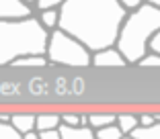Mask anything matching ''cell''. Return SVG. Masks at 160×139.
Returning <instances> with one entry per match:
<instances>
[{"label":"cell","mask_w":160,"mask_h":139,"mask_svg":"<svg viewBox=\"0 0 160 139\" xmlns=\"http://www.w3.org/2000/svg\"><path fill=\"white\" fill-rule=\"evenodd\" d=\"M37 19L47 31L52 33L60 29V8H47V10H37Z\"/></svg>","instance_id":"30bf717a"},{"label":"cell","mask_w":160,"mask_h":139,"mask_svg":"<svg viewBox=\"0 0 160 139\" xmlns=\"http://www.w3.org/2000/svg\"><path fill=\"white\" fill-rule=\"evenodd\" d=\"M127 14L119 0H66L60 6V29L94 53L117 43Z\"/></svg>","instance_id":"6da1fadb"},{"label":"cell","mask_w":160,"mask_h":139,"mask_svg":"<svg viewBox=\"0 0 160 139\" xmlns=\"http://www.w3.org/2000/svg\"><path fill=\"white\" fill-rule=\"evenodd\" d=\"M117 125L125 135H132L140 127V115H136V113H117Z\"/></svg>","instance_id":"8fae6325"},{"label":"cell","mask_w":160,"mask_h":139,"mask_svg":"<svg viewBox=\"0 0 160 139\" xmlns=\"http://www.w3.org/2000/svg\"><path fill=\"white\" fill-rule=\"evenodd\" d=\"M49 64L47 55H25L21 60L14 61V68H43V65Z\"/></svg>","instance_id":"4fadbf2b"},{"label":"cell","mask_w":160,"mask_h":139,"mask_svg":"<svg viewBox=\"0 0 160 139\" xmlns=\"http://www.w3.org/2000/svg\"><path fill=\"white\" fill-rule=\"evenodd\" d=\"M60 135L62 139H97L92 127H68L62 125L60 127Z\"/></svg>","instance_id":"9c48e42d"},{"label":"cell","mask_w":160,"mask_h":139,"mask_svg":"<svg viewBox=\"0 0 160 139\" xmlns=\"http://www.w3.org/2000/svg\"><path fill=\"white\" fill-rule=\"evenodd\" d=\"M66 0H37V10H47V8H60Z\"/></svg>","instance_id":"d6986e66"},{"label":"cell","mask_w":160,"mask_h":139,"mask_svg":"<svg viewBox=\"0 0 160 139\" xmlns=\"http://www.w3.org/2000/svg\"><path fill=\"white\" fill-rule=\"evenodd\" d=\"M119 2H121V6L127 10V12H132V10L140 8L142 4H146V0H119Z\"/></svg>","instance_id":"ffe728a7"},{"label":"cell","mask_w":160,"mask_h":139,"mask_svg":"<svg viewBox=\"0 0 160 139\" xmlns=\"http://www.w3.org/2000/svg\"><path fill=\"white\" fill-rule=\"evenodd\" d=\"M0 139H23V133L12 127V123L0 121Z\"/></svg>","instance_id":"2e32d148"},{"label":"cell","mask_w":160,"mask_h":139,"mask_svg":"<svg viewBox=\"0 0 160 139\" xmlns=\"http://www.w3.org/2000/svg\"><path fill=\"white\" fill-rule=\"evenodd\" d=\"M21 2H23V4H27V6H31V8L37 4V0H21Z\"/></svg>","instance_id":"d4e9b609"},{"label":"cell","mask_w":160,"mask_h":139,"mask_svg":"<svg viewBox=\"0 0 160 139\" xmlns=\"http://www.w3.org/2000/svg\"><path fill=\"white\" fill-rule=\"evenodd\" d=\"M123 139H133V137H129V135H125V137H123Z\"/></svg>","instance_id":"83f0119b"},{"label":"cell","mask_w":160,"mask_h":139,"mask_svg":"<svg viewBox=\"0 0 160 139\" xmlns=\"http://www.w3.org/2000/svg\"><path fill=\"white\" fill-rule=\"evenodd\" d=\"M148 51H152V53H160V31H156V35L150 39Z\"/></svg>","instance_id":"7402d4cb"},{"label":"cell","mask_w":160,"mask_h":139,"mask_svg":"<svg viewBox=\"0 0 160 139\" xmlns=\"http://www.w3.org/2000/svg\"><path fill=\"white\" fill-rule=\"evenodd\" d=\"M146 2H148V4H154L156 8H160V0H146Z\"/></svg>","instance_id":"484cf974"},{"label":"cell","mask_w":160,"mask_h":139,"mask_svg":"<svg viewBox=\"0 0 160 139\" xmlns=\"http://www.w3.org/2000/svg\"><path fill=\"white\" fill-rule=\"evenodd\" d=\"M62 127V115L58 113H37V125L35 129L41 131H56Z\"/></svg>","instance_id":"ba28073f"},{"label":"cell","mask_w":160,"mask_h":139,"mask_svg":"<svg viewBox=\"0 0 160 139\" xmlns=\"http://www.w3.org/2000/svg\"><path fill=\"white\" fill-rule=\"evenodd\" d=\"M138 65H142V68H160V53H152V51H148L146 55L142 57V61Z\"/></svg>","instance_id":"e0dca14e"},{"label":"cell","mask_w":160,"mask_h":139,"mask_svg":"<svg viewBox=\"0 0 160 139\" xmlns=\"http://www.w3.org/2000/svg\"><path fill=\"white\" fill-rule=\"evenodd\" d=\"M33 14L35 8L23 4L21 0H0V19H27Z\"/></svg>","instance_id":"8992f818"},{"label":"cell","mask_w":160,"mask_h":139,"mask_svg":"<svg viewBox=\"0 0 160 139\" xmlns=\"http://www.w3.org/2000/svg\"><path fill=\"white\" fill-rule=\"evenodd\" d=\"M94 133H97V139H123L125 137V133L119 129L117 123L107 125V127H101V129H97Z\"/></svg>","instance_id":"9a60e30c"},{"label":"cell","mask_w":160,"mask_h":139,"mask_svg":"<svg viewBox=\"0 0 160 139\" xmlns=\"http://www.w3.org/2000/svg\"><path fill=\"white\" fill-rule=\"evenodd\" d=\"M49 31L37 17L0 19V65H12L25 55H45Z\"/></svg>","instance_id":"7a4b0ae2"},{"label":"cell","mask_w":160,"mask_h":139,"mask_svg":"<svg viewBox=\"0 0 160 139\" xmlns=\"http://www.w3.org/2000/svg\"><path fill=\"white\" fill-rule=\"evenodd\" d=\"M154 119H156V123H160V113H154Z\"/></svg>","instance_id":"4316f807"},{"label":"cell","mask_w":160,"mask_h":139,"mask_svg":"<svg viewBox=\"0 0 160 139\" xmlns=\"http://www.w3.org/2000/svg\"><path fill=\"white\" fill-rule=\"evenodd\" d=\"M129 137H133V139H160V123H154L150 127H138Z\"/></svg>","instance_id":"5bb4252c"},{"label":"cell","mask_w":160,"mask_h":139,"mask_svg":"<svg viewBox=\"0 0 160 139\" xmlns=\"http://www.w3.org/2000/svg\"><path fill=\"white\" fill-rule=\"evenodd\" d=\"M156 31H160V8L146 2L127 14L115 47L123 53L127 64H140L142 57L148 53L150 39L156 35Z\"/></svg>","instance_id":"3957f363"},{"label":"cell","mask_w":160,"mask_h":139,"mask_svg":"<svg viewBox=\"0 0 160 139\" xmlns=\"http://www.w3.org/2000/svg\"><path fill=\"white\" fill-rule=\"evenodd\" d=\"M39 137L41 139H62V135H60V129H56V131H41Z\"/></svg>","instance_id":"603a6c76"},{"label":"cell","mask_w":160,"mask_h":139,"mask_svg":"<svg viewBox=\"0 0 160 139\" xmlns=\"http://www.w3.org/2000/svg\"><path fill=\"white\" fill-rule=\"evenodd\" d=\"M49 64L70 65V68H88L92 65V51L78 41L76 37L68 35L66 31L56 29L49 33V43L45 51Z\"/></svg>","instance_id":"277c9868"},{"label":"cell","mask_w":160,"mask_h":139,"mask_svg":"<svg viewBox=\"0 0 160 139\" xmlns=\"http://www.w3.org/2000/svg\"><path fill=\"white\" fill-rule=\"evenodd\" d=\"M10 123H12L14 129L21 131L23 135L29 133V131H37L35 129V125H37V115H33V113H14Z\"/></svg>","instance_id":"52a82bcc"},{"label":"cell","mask_w":160,"mask_h":139,"mask_svg":"<svg viewBox=\"0 0 160 139\" xmlns=\"http://www.w3.org/2000/svg\"><path fill=\"white\" fill-rule=\"evenodd\" d=\"M156 119H154V113H142L140 115V127H150L154 125Z\"/></svg>","instance_id":"44dd1931"},{"label":"cell","mask_w":160,"mask_h":139,"mask_svg":"<svg viewBox=\"0 0 160 139\" xmlns=\"http://www.w3.org/2000/svg\"><path fill=\"white\" fill-rule=\"evenodd\" d=\"M80 121H82V115H78V113H64L62 115V125L80 127Z\"/></svg>","instance_id":"ac0fdd59"},{"label":"cell","mask_w":160,"mask_h":139,"mask_svg":"<svg viewBox=\"0 0 160 139\" xmlns=\"http://www.w3.org/2000/svg\"><path fill=\"white\" fill-rule=\"evenodd\" d=\"M113 123H117V113H90L88 115V125L94 131L101 127L113 125Z\"/></svg>","instance_id":"7c38bea8"},{"label":"cell","mask_w":160,"mask_h":139,"mask_svg":"<svg viewBox=\"0 0 160 139\" xmlns=\"http://www.w3.org/2000/svg\"><path fill=\"white\" fill-rule=\"evenodd\" d=\"M23 139H41V137H39V131H29L23 135Z\"/></svg>","instance_id":"cb8c5ba5"},{"label":"cell","mask_w":160,"mask_h":139,"mask_svg":"<svg viewBox=\"0 0 160 139\" xmlns=\"http://www.w3.org/2000/svg\"><path fill=\"white\" fill-rule=\"evenodd\" d=\"M92 65L94 68H123L127 65V60L117 47H105L101 51L92 53Z\"/></svg>","instance_id":"5b68a950"}]
</instances>
